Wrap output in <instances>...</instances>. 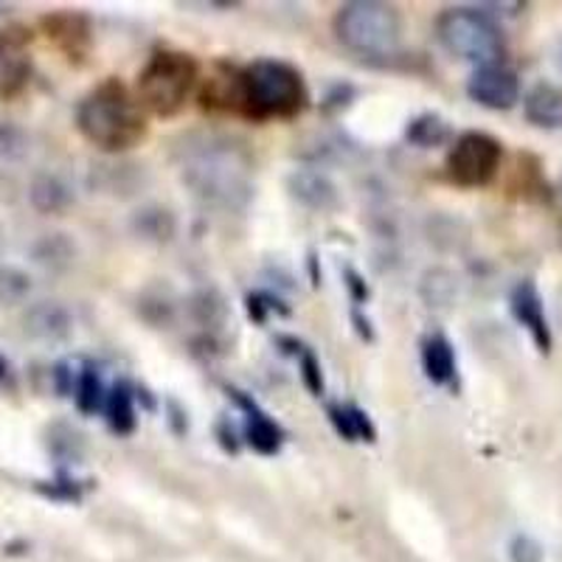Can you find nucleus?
Masks as SVG:
<instances>
[{
	"label": "nucleus",
	"mask_w": 562,
	"mask_h": 562,
	"mask_svg": "<svg viewBox=\"0 0 562 562\" xmlns=\"http://www.w3.org/2000/svg\"><path fill=\"white\" fill-rule=\"evenodd\" d=\"M180 178L205 205L243 211L254 198V158L225 135H198L180 149Z\"/></svg>",
	"instance_id": "nucleus-1"
},
{
	"label": "nucleus",
	"mask_w": 562,
	"mask_h": 562,
	"mask_svg": "<svg viewBox=\"0 0 562 562\" xmlns=\"http://www.w3.org/2000/svg\"><path fill=\"white\" fill-rule=\"evenodd\" d=\"M77 127L102 153H124L144 140L147 119L138 99L119 79H108L79 102Z\"/></svg>",
	"instance_id": "nucleus-2"
},
{
	"label": "nucleus",
	"mask_w": 562,
	"mask_h": 562,
	"mask_svg": "<svg viewBox=\"0 0 562 562\" xmlns=\"http://www.w3.org/2000/svg\"><path fill=\"white\" fill-rule=\"evenodd\" d=\"M307 99L301 70L281 59H256L239 74V113L254 122L295 119Z\"/></svg>",
	"instance_id": "nucleus-3"
},
{
	"label": "nucleus",
	"mask_w": 562,
	"mask_h": 562,
	"mask_svg": "<svg viewBox=\"0 0 562 562\" xmlns=\"http://www.w3.org/2000/svg\"><path fill=\"white\" fill-rule=\"evenodd\" d=\"M335 37L344 48L358 57H391L400 48L403 20L391 3L378 0H355L344 3L333 20Z\"/></svg>",
	"instance_id": "nucleus-4"
},
{
	"label": "nucleus",
	"mask_w": 562,
	"mask_h": 562,
	"mask_svg": "<svg viewBox=\"0 0 562 562\" xmlns=\"http://www.w3.org/2000/svg\"><path fill=\"white\" fill-rule=\"evenodd\" d=\"M198 85V63L192 54L155 52L138 74V102L158 119H172L186 108Z\"/></svg>",
	"instance_id": "nucleus-5"
},
{
	"label": "nucleus",
	"mask_w": 562,
	"mask_h": 562,
	"mask_svg": "<svg viewBox=\"0 0 562 562\" xmlns=\"http://www.w3.org/2000/svg\"><path fill=\"white\" fill-rule=\"evenodd\" d=\"M436 40L445 52L467 59V63H475L479 68L481 65H498L506 52L501 26L479 7L445 9L436 20Z\"/></svg>",
	"instance_id": "nucleus-6"
},
{
	"label": "nucleus",
	"mask_w": 562,
	"mask_h": 562,
	"mask_svg": "<svg viewBox=\"0 0 562 562\" xmlns=\"http://www.w3.org/2000/svg\"><path fill=\"white\" fill-rule=\"evenodd\" d=\"M504 147L486 133H464L456 138L448 155V178L461 189H481L498 175Z\"/></svg>",
	"instance_id": "nucleus-7"
},
{
	"label": "nucleus",
	"mask_w": 562,
	"mask_h": 562,
	"mask_svg": "<svg viewBox=\"0 0 562 562\" xmlns=\"http://www.w3.org/2000/svg\"><path fill=\"white\" fill-rule=\"evenodd\" d=\"M467 97L490 110H509L520 99L518 74L506 65H481L467 82Z\"/></svg>",
	"instance_id": "nucleus-8"
},
{
	"label": "nucleus",
	"mask_w": 562,
	"mask_h": 562,
	"mask_svg": "<svg viewBox=\"0 0 562 562\" xmlns=\"http://www.w3.org/2000/svg\"><path fill=\"white\" fill-rule=\"evenodd\" d=\"M288 192L299 205L310 211H335L340 205V192L335 180L321 169H295L288 175Z\"/></svg>",
	"instance_id": "nucleus-9"
},
{
	"label": "nucleus",
	"mask_w": 562,
	"mask_h": 562,
	"mask_svg": "<svg viewBox=\"0 0 562 562\" xmlns=\"http://www.w3.org/2000/svg\"><path fill=\"white\" fill-rule=\"evenodd\" d=\"M14 32H0V99L18 97L32 77V59L26 54L29 37Z\"/></svg>",
	"instance_id": "nucleus-10"
},
{
	"label": "nucleus",
	"mask_w": 562,
	"mask_h": 562,
	"mask_svg": "<svg viewBox=\"0 0 562 562\" xmlns=\"http://www.w3.org/2000/svg\"><path fill=\"white\" fill-rule=\"evenodd\" d=\"M512 315L526 326V333L531 335L535 346L543 355L551 351V326L546 318L543 299H540V290L535 288V281H520L518 288L512 290Z\"/></svg>",
	"instance_id": "nucleus-11"
},
{
	"label": "nucleus",
	"mask_w": 562,
	"mask_h": 562,
	"mask_svg": "<svg viewBox=\"0 0 562 562\" xmlns=\"http://www.w3.org/2000/svg\"><path fill=\"white\" fill-rule=\"evenodd\" d=\"M23 333L43 344H59L74 333V318L59 301H37L23 313Z\"/></svg>",
	"instance_id": "nucleus-12"
},
{
	"label": "nucleus",
	"mask_w": 562,
	"mask_h": 562,
	"mask_svg": "<svg viewBox=\"0 0 562 562\" xmlns=\"http://www.w3.org/2000/svg\"><path fill=\"white\" fill-rule=\"evenodd\" d=\"M231 396L237 400L239 408L245 411V436H248V445L256 450V453L262 456H273L279 453L281 448V428L276 425L273 419H270L268 414H265L259 405L250 400V396H245L243 391H231Z\"/></svg>",
	"instance_id": "nucleus-13"
},
{
	"label": "nucleus",
	"mask_w": 562,
	"mask_h": 562,
	"mask_svg": "<svg viewBox=\"0 0 562 562\" xmlns=\"http://www.w3.org/2000/svg\"><path fill=\"white\" fill-rule=\"evenodd\" d=\"M526 122L540 130H562V88L540 82L524 99Z\"/></svg>",
	"instance_id": "nucleus-14"
},
{
	"label": "nucleus",
	"mask_w": 562,
	"mask_h": 562,
	"mask_svg": "<svg viewBox=\"0 0 562 562\" xmlns=\"http://www.w3.org/2000/svg\"><path fill=\"white\" fill-rule=\"evenodd\" d=\"M29 203L37 214H63L74 205V189L59 175L40 172L29 183Z\"/></svg>",
	"instance_id": "nucleus-15"
},
{
	"label": "nucleus",
	"mask_w": 562,
	"mask_h": 562,
	"mask_svg": "<svg viewBox=\"0 0 562 562\" xmlns=\"http://www.w3.org/2000/svg\"><path fill=\"white\" fill-rule=\"evenodd\" d=\"M130 225H133L135 237L153 245L172 243L175 234H178V220L164 205H144V209L135 211Z\"/></svg>",
	"instance_id": "nucleus-16"
},
{
	"label": "nucleus",
	"mask_w": 562,
	"mask_h": 562,
	"mask_svg": "<svg viewBox=\"0 0 562 562\" xmlns=\"http://www.w3.org/2000/svg\"><path fill=\"white\" fill-rule=\"evenodd\" d=\"M32 259L34 265H40L43 270H52V273H63L74 265L77 259V243L70 234L63 231H54V234H43L37 243L32 245Z\"/></svg>",
	"instance_id": "nucleus-17"
},
{
	"label": "nucleus",
	"mask_w": 562,
	"mask_h": 562,
	"mask_svg": "<svg viewBox=\"0 0 562 562\" xmlns=\"http://www.w3.org/2000/svg\"><path fill=\"white\" fill-rule=\"evenodd\" d=\"M422 369H425L430 383L436 385L453 383L456 355H453V346L441 338V335H434V338H428L425 340V346H422Z\"/></svg>",
	"instance_id": "nucleus-18"
},
{
	"label": "nucleus",
	"mask_w": 562,
	"mask_h": 562,
	"mask_svg": "<svg viewBox=\"0 0 562 562\" xmlns=\"http://www.w3.org/2000/svg\"><path fill=\"white\" fill-rule=\"evenodd\" d=\"M104 414H108V425L119 436H127L135 430V405H133V389L127 383H115L108 391L104 400Z\"/></svg>",
	"instance_id": "nucleus-19"
},
{
	"label": "nucleus",
	"mask_w": 562,
	"mask_h": 562,
	"mask_svg": "<svg viewBox=\"0 0 562 562\" xmlns=\"http://www.w3.org/2000/svg\"><path fill=\"white\" fill-rule=\"evenodd\" d=\"M419 293L428 307H450L456 301V295H459V279H456V273H450L448 268H434L422 276Z\"/></svg>",
	"instance_id": "nucleus-20"
},
{
	"label": "nucleus",
	"mask_w": 562,
	"mask_h": 562,
	"mask_svg": "<svg viewBox=\"0 0 562 562\" xmlns=\"http://www.w3.org/2000/svg\"><path fill=\"white\" fill-rule=\"evenodd\" d=\"M45 26L52 32L48 37L57 40L68 54H79L90 40L88 23L79 14H57V18L45 20Z\"/></svg>",
	"instance_id": "nucleus-21"
},
{
	"label": "nucleus",
	"mask_w": 562,
	"mask_h": 562,
	"mask_svg": "<svg viewBox=\"0 0 562 562\" xmlns=\"http://www.w3.org/2000/svg\"><path fill=\"white\" fill-rule=\"evenodd\" d=\"M405 138L419 149H434L450 138V127L439 113H422L408 124Z\"/></svg>",
	"instance_id": "nucleus-22"
},
{
	"label": "nucleus",
	"mask_w": 562,
	"mask_h": 562,
	"mask_svg": "<svg viewBox=\"0 0 562 562\" xmlns=\"http://www.w3.org/2000/svg\"><path fill=\"white\" fill-rule=\"evenodd\" d=\"M32 290V276L26 270L14 268V265H0V307L12 310L26 304Z\"/></svg>",
	"instance_id": "nucleus-23"
},
{
	"label": "nucleus",
	"mask_w": 562,
	"mask_h": 562,
	"mask_svg": "<svg viewBox=\"0 0 562 562\" xmlns=\"http://www.w3.org/2000/svg\"><path fill=\"white\" fill-rule=\"evenodd\" d=\"M189 313L205 329H217L228 321V307H225L223 295L217 290H200V293L192 295L189 301Z\"/></svg>",
	"instance_id": "nucleus-24"
},
{
	"label": "nucleus",
	"mask_w": 562,
	"mask_h": 562,
	"mask_svg": "<svg viewBox=\"0 0 562 562\" xmlns=\"http://www.w3.org/2000/svg\"><path fill=\"white\" fill-rule=\"evenodd\" d=\"M74 396H77V405L82 414H97L99 408L104 405V385H102V374H99L93 366H85L82 371H79V380H77V391H74Z\"/></svg>",
	"instance_id": "nucleus-25"
},
{
	"label": "nucleus",
	"mask_w": 562,
	"mask_h": 562,
	"mask_svg": "<svg viewBox=\"0 0 562 562\" xmlns=\"http://www.w3.org/2000/svg\"><path fill=\"white\" fill-rule=\"evenodd\" d=\"M32 153V135L14 122H0V160L18 164Z\"/></svg>",
	"instance_id": "nucleus-26"
},
{
	"label": "nucleus",
	"mask_w": 562,
	"mask_h": 562,
	"mask_svg": "<svg viewBox=\"0 0 562 562\" xmlns=\"http://www.w3.org/2000/svg\"><path fill=\"white\" fill-rule=\"evenodd\" d=\"M140 315L149 321L153 326H169L175 318V304L172 299H167L164 293L153 295L147 293L140 299Z\"/></svg>",
	"instance_id": "nucleus-27"
},
{
	"label": "nucleus",
	"mask_w": 562,
	"mask_h": 562,
	"mask_svg": "<svg viewBox=\"0 0 562 562\" xmlns=\"http://www.w3.org/2000/svg\"><path fill=\"white\" fill-rule=\"evenodd\" d=\"M512 562H543V546L531 540L529 535H518L509 543Z\"/></svg>",
	"instance_id": "nucleus-28"
},
{
	"label": "nucleus",
	"mask_w": 562,
	"mask_h": 562,
	"mask_svg": "<svg viewBox=\"0 0 562 562\" xmlns=\"http://www.w3.org/2000/svg\"><path fill=\"white\" fill-rule=\"evenodd\" d=\"M301 380L310 389V394L321 396L324 394V374H321V363L315 360L313 351H301Z\"/></svg>",
	"instance_id": "nucleus-29"
},
{
	"label": "nucleus",
	"mask_w": 562,
	"mask_h": 562,
	"mask_svg": "<svg viewBox=\"0 0 562 562\" xmlns=\"http://www.w3.org/2000/svg\"><path fill=\"white\" fill-rule=\"evenodd\" d=\"M329 419H333L335 430H338L344 439L355 441L358 434H355V416H351V408H340V405H329Z\"/></svg>",
	"instance_id": "nucleus-30"
},
{
	"label": "nucleus",
	"mask_w": 562,
	"mask_h": 562,
	"mask_svg": "<svg viewBox=\"0 0 562 562\" xmlns=\"http://www.w3.org/2000/svg\"><path fill=\"white\" fill-rule=\"evenodd\" d=\"M54 385H57V394L59 396H68L74 389V371H70L68 363H59L57 369H54Z\"/></svg>",
	"instance_id": "nucleus-31"
},
{
	"label": "nucleus",
	"mask_w": 562,
	"mask_h": 562,
	"mask_svg": "<svg viewBox=\"0 0 562 562\" xmlns=\"http://www.w3.org/2000/svg\"><path fill=\"white\" fill-rule=\"evenodd\" d=\"M346 284H349L351 299H355V301H366V299H369V288H366V281L360 279V276L355 273V270H346Z\"/></svg>",
	"instance_id": "nucleus-32"
},
{
	"label": "nucleus",
	"mask_w": 562,
	"mask_h": 562,
	"mask_svg": "<svg viewBox=\"0 0 562 562\" xmlns=\"http://www.w3.org/2000/svg\"><path fill=\"white\" fill-rule=\"evenodd\" d=\"M248 313L250 318H256L259 324L265 321V304H262V295H250L248 299Z\"/></svg>",
	"instance_id": "nucleus-33"
},
{
	"label": "nucleus",
	"mask_w": 562,
	"mask_h": 562,
	"mask_svg": "<svg viewBox=\"0 0 562 562\" xmlns=\"http://www.w3.org/2000/svg\"><path fill=\"white\" fill-rule=\"evenodd\" d=\"M0 383H12V369H9L7 358H0Z\"/></svg>",
	"instance_id": "nucleus-34"
},
{
	"label": "nucleus",
	"mask_w": 562,
	"mask_h": 562,
	"mask_svg": "<svg viewBox=\"0 0 562 562\" xmlns=\"http://www.w3.org/2000/svg\"><path fill=\"white\" fill-rule=\"evenodd\" d=\"M554 63H557V68L562 70V40L557 43V48H554Z\"/></svg>",
	"instance_id": "nucleus-35"
},
{
	"label": "nucleus",
	"mask_w": 562,
	"mask_h": 562,
	"mask_svg": "<svg viewBox=\"0 0 562 562\" xmlns=\"http://www.w3.org/2000/svg\"><path fill=\"white\" fill-rule=\"evenodd\" d=\"M0 250H3V228H0Z\"/></svg>",
	"instance_id": "nucleus-36"
}]
</instances>
